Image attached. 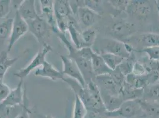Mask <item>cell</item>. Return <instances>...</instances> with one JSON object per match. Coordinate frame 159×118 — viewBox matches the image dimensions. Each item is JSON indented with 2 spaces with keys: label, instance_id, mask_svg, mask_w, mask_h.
Instances as JSON below:
<instances>
[{
  "label": "cell",
  "instance_id": "cell-16",
  "mask_svg": "<svg viewBox=\"0 0 159 118\" xmlns=\"http://www.w3.org/2000/svg\"><path fill=\"white\" fill-rule=\"evenodd\" d=\"M100 91L107 112H112L116 110L124 102L120 95H113L103 91L100 90Z\"/></svg>",
  "mask_w": 159,
  "mask_h": 118
},
{
  "label": "cell",
  "instance_id": "cell-35",
  "mask_svg": "<svg viewBox=\"0 0 159 118\" xmlns=\"http://www.w3.org/2000/svg\"><path fill=\"white\" fill-rule=\"evenodd\" d=\"M10 92V88L2 80H0V105L7 98Z\"/></svg>",
  "mask_w": 159,
  "mask_h": 118
},
{
  "label": "cell",
  "instance_id": "cell-34",
  "mask_svg": "<svg viewBox=\"0 0 159 118\" xmlns=\"http://www.w3.org/2000/svg\"><path fill=\"white\" fill-rule=\"evenodd\" d=\"M11 1L0 0V19L6 17L10 11Z\"/></svg>",
  "mask_w": 159,
  "mask_h": 118
},
{
  "label": "cell",
  "instance_id": "cell-29",
  "mask_svg": "<svg viewBox=\"0 0 159 118\" xmlns=\"http://www.w3.org/2000/svg\"><path fill=\"white\" fill-rule=\"evenodd\" d=\"M88 112L84 103L78 96L75 95L73 118H85Z\"/></svg>",
  "mask_w": 159,
  "mask_h": 118
},
{
  "label": "cell",
  "instance_id": "cell-14",
  "mask_svg": "<svg viewBox=\"0 0 159 118\" xmlns=\"http://www.w3.org/2000/svg\"><path fill=\"white\" fill-rule=\"evenodd\" d=\"M36 1L34 0L23 1L17 11L23 19L27 22L35 19L39 16L36 8Z\"/></svg>",
  "mask_w": 159,
  "mask_h": 118
},
{
  "label": "cell",
  "instance_id": "cell-36",
  "mask_svg": "<svg viewBox=\"0 0 159 118\" xmlns=\"http://www.w3.org/2000/svg\"><path fill=\"white\" fill-rule=\"evenodd\" d=\"M132 73L137 76H143L147 74L148 73L144 65H142L139 62L135 61L133 66Z\"/></svg>",
  "mask_w": 159,
  "mask_h": 118
},
{
  "label": "cell",
  "instance_id": "cell-8",
  "mask_svg": "<svg viewBox=\"0 0 159 118\" xmlns=\"http://www.w3.org/2000/svg\"><path fill=\"white\" fill-rule=\"evenodd\" d=\"M94 82L103 91L113 95H120L121 87L118 85L111 74L95 76Z\"/></svg>",
  "mask_w": 159,
  "mask_h": 118
},
{
  "label": "cell",
  "instance_id": "cell-32",
  "mask_svg": "<svg viewBox=\"0 0 159 118\" xmlns=\"http://www.w3.org/2000/svg\"><path fill=\"white\" fill-rule=\"evenodd\" d=\"M102 1L99 0H86L83 1V6L89 8L96 13L99 14V12L102 9V5L103 4Z\"/></svg>",
  "mask_w": 159,
  "mask_h": 118
},
{
  "label": "cell",
  "instance_id": "cell-20",
  "mask_svg": "<svg viewBox=\"0 0 159 118\" xmlns=\"http://www.w3.org/2000/svg\"><path fill=\"white\" fill-rule=\"evenodd\" d=\"M144 89H137L128 84L126 82L121 87L120 96L124 101L142 99Z\"/></svg>",
  "mask_w": 159,
  "mask_h": 118
},
{
  "label": "cell",
  "instance_id": "cell-38",
  "mask_svg": "<svg viewBox=\"0 0 159 118\" xmlns=\"http://www.w3.org/2000/svg\"><path fill=\"white\" fill-rule=\"evenodd\" d=\"M38 118H53L51 115H39Z\"/></svg>",
  "mask_w": 159,
  "mask_h": 118
},
{
  "label": "cell",
  "instance_id": "cell-26",
  "mask_svg": "<svg viewBox=\"0 0 159 118\" xmlns=\"http://www.w3.org/2000/svg\"><path fill=\"white\" fill-rule=\"evenodd\" d=\"M142 99L151 102H159V83H154L145 87Z\"/></svg>",
  "mask_w": 159,
  "mask_h": 118
},
{
  "label": "cell",
  "instance_id": "cell-17",
  "mask_svg": "<svg viewBox=\"0 0 159 118\" xmlns=\"http://www.w3.org/2000/svg\"><path fill=\"white\" fill-rule=\"evenodd\" d=\"M144 118H159V103L143 99H138Z\"/></svg>",
  "mask_w": 159,
  "mask_h": 118
},
{
  "label": "cell",
  "instance_id": "cell-11",
  "mask_svg": "<svg viewBox=\"0 0 159 118\" xmlns=\"http://www.w3.org/2000/svg\"><path fill=\"white\" fill-rule=\"evenodd\" d=\"M40 9L43 18L46 20L51 26L52 31L56 33H59L56 24V20L54 13L53 1L52 0H40Z\"/></svg>",
  "mask_w": 159,
  "mask_h": 118
},
{
  "label": "cell",
  "instance_id": "cell-6",
  "mask_svg": "<svg viewBox=\"0 0 159 118\" xmlns=\"http://www.w3.org/2000/svg\"><path fill=\"white\" fill-rule=\"evenodd\" d=\"M60 57L63 65L62 72L63 73L64 76L66 75L68 78L75 80L83 87H86L85 80L75 62L72 59L65 56L62 55Z\"/></svg>",
  "mask_w": 159,
  "mask_h": 118
},
{
  "label": "cell",
  "instance_id": "cell-33",
  "mask_svg": "<svg viewBox=\"0 0 159 118\" xmlns=\"http://www.w3.org/2000/svg\"><path fill=\"white\" fill-rule=\"evenodd\" d=\"M109 3L116 11L122 12L126 11L127 7L129 3V1L112 0L109 1Z\"/></svg>",
  "mask_w": 159,
  "mask_h": 118
},
{
  "label": "cell",
  "instance_id": "cell-12",
  "mask_svg": "<svg viewBox=\"0 0 159 118\" xmlns=\"http://www.w3.org/2000/svg\"><path fill=\"white\" fill-rule=\"evenodd\" d=\"M26 89H23V80H20L17 86L11 90L8 96L1 105L6 106L23 105Z\"/></svg>",
  "mask_w": 159,
  "mask_h": 118
},
{
  "label": "cell",
  "instance_id": "cell-9",
  "mask_svg": "<svg viewBox=\"0 0 159 118\" xmlns=\"http://www.w3.org/2000/svg\"><path fill=\"white\" fill-rule=\"evenodd\" d=\"M111 32L117 40H128L135 32V26L126 21H118L113 25Z\"/></svg>",
  "mask_w": 159,
  "mask_h": 118
},
{
  "label": "cell",
  "instance_id": "cell-19",
  "mask_svg": "<svg viewBox=\"0 0 159 118\" xmlns=\"http://www.w3.org/2000/svg\"><path fill=\"white\" fill-rule=\"evenodd\" d=\"M92 63L93 72L95 76L111 74L112 73V70H111L109 67L106 65L101 55L98 53L94 52L93 53L92 58Z\"/></svg>",
  "mask_w": 159,
  "mask_h": 118
},
{
  "label": "cell",
  "instance_id": "cell-41",
  "mask_svg": "<svg viewBox=\"0 0 159 118\" xmlns=\"http://www.w3.org/2000/svg\"><path fill=\"white\" fill-rule=\"evenodd\" d=\"M107 118H109V117H107Z\"/></svg>",
  "mask_w": 159,
  "mask_h": 118
},
{
  "label": "cell",
  "instance_id": "cell-10",
  "mask_svg": "<svg viewBox=\"0 0 159 118\" xmlns=\"http://www.w3.org/2000/svg\"><path fill=\"white\" fill-rule=\"evenodd\" d=\"M34 75L36 76L51 79L53 81H57L58 80H62L64 78V74L62 71L61 72L57 70L53 67L52 65L47 61V60L45 61L42 66L35 70Z\"/></svg>",
  "mask_w": 159,
  "mask_h": 118
},
{
  "label": "cell",
  "instance_id": "cell-22",
  "mask_svg": "<svg viewBox=\"0 0 159 118\" xmlns=\"http://www.w3.org/2000/svg\"><path fill=\"white\" fill-rule=\"evenodd\" d=\"M138 42L143 47L142 49L147 47H159V34L156 33H144L139 36ZM141 49V50H142Z\"/></svg>",
  "mask_w": 159,
  "mask_h": 118
},
{
  "label": "cell",
  "instance_id": "cell-30",
  "mask_svg": "<svg viewBox=\"0 0 159 118\" xmlns=\"http://www.w3.org/2000/svg\"><path fill=\"white\" fill-rule=\"evenodd\" d=\"M135 57L132 55L130 57L125 59L119 65L117 69L125 77L133 72V66L135 63Z\"/></svg>",
  "mask_w": 159,
  "mask_h": 118
},
{
  "label": "cell",
  "instance_id": "cell-1",
  "mask_svg": "<svg viewBox=\"0 0 159 118\" xmlns=\"http://www.w3.org/2000/svg\"><path fill=\"white\" fill-rule=\"evenodd\" d=\"M93 52L99 54L111 53L128 59L133 55V47L118 40L104 39L94 43Z\"/></svg>",
  "mask_w": 159,
  "mask_h": 118
},
{
  "label": "cell",
  "instance_id": "cell-3",
  "mask_svg": "<svg viewBox=\"0 0 159 118\" xmlns=\"http://www.w3.org/2000/svg\"><path fill=\"white\" fill-rule=\"evenodd\" d=\"M52 50V48L51 46L47 43L44 44L43 45L42 49L37 53L29 65L15 73L14 75L20 80H23L33 70H36L38 68L42 66L45 61H46L45 57L47 54Z\"/></svg>",
  "mask_w": 159,
  "mask_h": 118
},
{
  "label": "cell",
  "instance_id": "cell-5",
  "mask_svg": "<svg viewBox=\"0 0 159 118\" xmlns=\"http://www.w3.org/2000/svg\"><path fill=\"white\" fill-rule=\"evenodd\" d=\"M29 31V27L26 21L21 18L16 11L13 19V23L11 36L7 47V52H9L15 43Z\"/></svg>",
  "mask_w": 159,
  "mask_h": 118
},
{
  "label": "cell",
  "instance_id": "cell-15",
  "mask_svg": "<svg viewBox=\"0 0 159 118\" xmlns=\"http://www.w3.org/2000/svg\"><path fill=\"white\" fill-rule=\"evenodd\" d=\"M53 8L55 20L73 19L71 16L73 11L68 1H53Z\"/></svg>",
  "mask_w": 159,
  "mask_h": 118
},
{
  "label": "cell",
  "instance_id": "cell-7",
  "mask_svg": "<svg viewBox=\"0 0 159 118\" xmlns=\"http://www.w3.org/2000/svg\"><path fill=\"white\" fill-rule=\"evenodd\" d=\"M152 6L148 1H129L126 12L139 19H146L152 13Z\"/></svg>",
  "mask_w": 159,
  "mask_h": 118
},
{
  "label": "cell",
  "instance_id": "cell-18",
  "mask_svg": "<svg viewBox=\"0 0 159 118\" xmlns=\"http://www.w3.org/2000/svg\"><path fill=\"white\" fill-rule=\"evenodd\" d=\"M125 82L131 86L137 89H144L148 86L152 85L149 74L137 76L133 73L126 76Z\"/></svg>",
  "mask_w": 159,
  "mask_h": 118
},
{
  "label": "cell",
  "instance_id": "cell-40",
  "mask_svg": "<svg viewBox=\"0 0 159 118\" xmlns=\"http://www.w3.org/2000/svg\"><path fill=\"white\" fill-rule=\"evenodd\" d=\"M157 11H158V13H159V7H157Z\"/></svg>",
  "mask_w": 159,
  "mask_h": 118
},
{
  "label": "cell",
  "instance_id": "cell-21",
  "mask_svg": "<svg viewBox=\"0 0 159 118\" xmlns=\"http://www.w3.org/2000/svg\"><path fill=\"white\" fill-rule=\"evenodd\" d=\"M19 57L10 58L8 56V52L2 51L0 53V80L2 81L7 70L19 60Z\"/></svg>",
  "mask_w": 159,
  "mask_h": 118
},
{
  "label": "cell",
  "instance_id": "cell-37",
  "mask_svg": "<svg viewBox=\"0 0 159 118\" xmlns=\"http://www.w3.org/2000/svg\"><path fill=\"white\" fill-rule=\"evenodd\" d=\"M31 111L29 110L27 106V99L26 98V92L25 94V99H24V107L23 111L21 113L20 115L17 118H30V115Z\"/></svg>",
  "mask_w": 159,
  "mask_h": 118
},
{
  "label": "cell",
  "instance_id": "cell-2",
  "mask_svg": "<svg viewBox=\"0 0 159 118\" xmlns=\"http://www.w3.org/2000/svg\"><path fill=\"white\" fill-rule=\"evenodd\" d=\"M105 115L109 118H144L138 99L125 100L118 109L114 111H106Z\"/></svg>",
  "mask_w": 159,
  "mask_h": 118
},
{
  "label": "cell",
  "instance_id": "cell-42",
  "mask_svg": "<svg viewBox=\"0 0 159 118\" xmlns=\"http://www.w3.org/2000/svg\"></svg>",
  "mask_w": 159,
  "mask_h": 118
},
{
  "label": "cell",
  "instance_id": "cell-4",
  "mask_svg": "<svg viewBox=\"0 0 159 118\" xmlns=\"http://www.w3.org/2000/svg\"><path fill=\"white\" fill-rule=\"evenodd\" d=\"M29 27V31L33 34L38 41L42 43H45V40L51 30H52L51 26L42 17L39 15L35 19L27 23Z\"/></svg>",
  "mask_w": 159,
  "mask_h": 118
},
{
  "label": "cell",
  "instance_id": "cell-25",
  "mask_svg": "<svg viewBox=\"0 0 159 118\" xmlns=\"http://www.w3.org/2000/svg\"><path fill=\"white\" fill-rule=\"evenodd\" d=\"M13 23V19H8L0 24V46L10 39Z\"/></svg>",
  "mask_w": 159,
  "mask_h": 118
},
{
  "label": "cell",
  "instance_id": "cell-31",
  "mask_svg": "<svg viewBox=\"0 0 159 118\" xmlns=\"http://www.w3.org/2000/svg\"><path fill=\"white\" fill-rule=\"evenodd\" d=\"M139 52L146 53L150 60L159 61V47H147L139 50Z\"/></svg>",
  "mask_w": 159,
  "mask_h": 118
},
{
  "label": "cell",
  "instance_id": "cell-23",
  "mask_svg": "<svg viewBox=\"0 0 159 118\" xmlns=\"http://www.w3.org/2000/svg\"><path fill=\"white\" fill-rule=\"evenodd\" d=\"M23 105H0V118H17L23 111Z\"/></svg>",
  "mask_w": 159,
  "mask_h": 118
},
{
  "label": "cell",
  "instance_id": "cell-39",
  "mask_svg": "<svg viewBox=\"0 0 159 118\" xmlns=\"http://www.w3.org/2000/svg\"><path fill=\"white\" fill-rule=\"evenodd\" d=\"M156 4H157V7H159V1H156Z\"/></svg>",
  "mask_w": 159,
  "mask_h": 118
},
{
  "label": "cell",
  "instance_id": "cell-24",
  "mask_svg": "<svg viewBox=\"0 0 159 118\" xmlns=\"http://www.w3.org/2000/svg\"><path fill=\"white\" fill-rule=\"evenodd\" d=\"M68 31L70 33L74 47L76 48L80 49L83 47H86L84 46V44L82 40L81 32L78 30L77 27L75 24V23L72 21L70 23L68 28Z\"/></svg>",
  "mask_w": 159,
  "mask_h": 118
},
{
  "label": "cell",
  "instance_id": "cell-27",
  "mask_svg": "<svg viewBox=\"0 0 159 118\" xmlns=\"http://www.w3.org/2000/svg\"><path fill=\"white\" fill-rule=\"evenodd\" d=\"M101 56L104 60L106 65L112 71L115 70L120 64L125 59L119 56L111 53L103 54H101Z\"/></svg>",
  "mask_w": 159,
  "mask_h": 118
},
{
  "label": "cell",
  "instance_id": "cell-28",
  "mask_svg": "<svg viewBox=\"0 0 159 118\" xmlns=\"http://www.w3.org/2000/svg\"><path fill=\"white\" fill-rule=\"evenodd\" d=\"M81 37L86 47H92L97 38L96 31L92 28H87L81 32Z\"/></svg>",
  "mask_w": 159,
  "mask_h": 118
},
{
  "label": "cell",
  "instance_id": "cell-13",
  "mask_svg": "<svg viewBox=\"0 0 159 118\" xmlns=\"http://www.w3.org/2000/svg\"><path fill=\"white\" fill-rule=\"evenodd\" d=\"M77 15L79 17L80 22L88 28H90L100 19L99 14L84 6L79 7Z\"/></svg>",
  "mask_w": 159,
  "mask_h": 118
}]
</instances>
